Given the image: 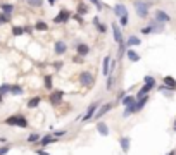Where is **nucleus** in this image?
<instances>
[{
  "mask_svg": "<svg viewBox=\"0 0 176 155\" xmlns=\"http://www.w3.org/2000/svg\"><path fill=\"white\" fill-rule=\"evenodd\" d=\"M133 7H135V12L140 19H147L149 17V11H150V2H145V0H135L133 2Z\"/></svg>",
  "mask_w": 176,
  "mask_h": 155,
  "instance_id": "nucleus-1",
  "label": "nucleus"
},
{
  "mask_svg": "<svg viewBox=\"0 0 176 155\" xmlns=\"http://www.w3.org/2000/svg\"><path fill=\"white\" fill-rule=\"evenodd\" d=\"M7 126H17V128H28V119L24 115H9L4 121Z\"/></svg>",
  "mask_w": 176,
  "mask_h": 155,
  "instance_id": "nucleus-2",
  "label": "nucleus"
},
{
  "mask_svg": "<svg viewBox=\"0 0 176 155\" xmlns=\"http://www.w3.org/2000/svg\"><path fill=\"white\" fill-rule=\"evenodd\" d=\"M79 83H81L83 86H86V88H92V86L95 85V76L90 71H83V73L79 74Z\"/></svg>",
  "mask_w": 176,
  "mask_h": 155,
  "instance_id": "nucleus-3",
  "label": "nucleus"
},
{
  "mask_svg": "<svg viewBox=\"0 0 176 155\" xmlns=\"http://www.w3.org/2000/svg\"><path fill=\"white\" fill-rule=\"evenodd\" d=\"M98 107H100V102H92L90 105H88V109H86V112H85V114H83L79 119H83V122L90 121V119L95 115V112H97Z\"/></svg>",
  "mask_w": 176,
  "mask_h": 155,
  "instance_id": "nucleus-4",
  "label": "nucleus"
},
{
  "mask_svg": "<svg viewBox=\"0 0 176 155\" xmlns=\"http://www.w3.org/2000/svg\"><path fill=\"white\" fill-rule=\"evenodd\" d=\"M112 109H114V103H112V102H107V103H104V105H100V107L97 109V112H95L93 119H95V121H100V119L104 117V115L107 114L109 110H112Z\"/></svg>",
  "mask_w": 176,
  "mask_h": 155,
  "instance_id": "nucleus-5",
  "label": "nucleus"
},
{
  "mask_svg": "<svg viewBox=\"0 0 176 155\" xmlns=\"http://www.w3.org/2000/svg\"><path fill=\"white\" fill-rule=\"evenodd\" d=\"M69 19H71V12H69L68 9H60L59 14L54 17V24H66Z\"/></svg>",
  "mask_w": 176,
  "mask_h": 155,
  "instance_id": "nucleus-6",
  "label": "nucleus"
},
{
  "mask_svg": "<svg viewBox=\"0 0 176 155\" xmlns=\"http://www.w3.org/2000/svg\"><path fill=\"white\" fill-rule=\"evenodd\" d=\"M154 19H155V21H159V22H162V24H168V22H171V16H169L166 11H162V9L154 11Z\"/></svg>",
  "mask_w": 176,
  "mask_h": 155,
  "instance_id": "nucleus-7",
  "label": "nucleus"
},
{
  "mask_svg": "<svg viewBox=\"0 0 176 155\" xmlns=\"http://www.w3.org/2000/svg\"><path fill=\"white\" fill-rule=\"evenodd\" d=\"M111 30H112V35H114V41H116L117 45H119L121 41H124L123 33H121V28L116 24V22H112V24H111Z\"/></svg>",
  "mask_w": 176,
  "mask_h": 155,
  "instance_id": "nucleus-8",
  "label": "nucleus"
},
{
  "mask_svg": "<svg viewBox=\"0 0 176 155\" xmlns=\"http://www.w3.org/2000/svg\"><path fill=\"white\" fill-rule=\"evenodd\" d=\"M147 26H149L150 33H162V31H164V24H162V22H159V21H155V19H154V21H150Z\"/></svg>",
  "mask_w": 176,
  "mask_h": 155,
  "instance_id": "nucleus-9",
  "label": "nucleus"
},
{
  "mask_svg": "<svg viewBox=\"0 0 176 155\" xmlns=\"http://www.w3.org/2000/svg\"><path fill=\"white\" fill-rule=\"evenodd\" d=\"M54 52H55L57 55H64V54L68 52V45H66V41L57 40V41H55V45H54Z\"/></svg>",
  "mask_w": 176,
  "mask_h": 155,
  "instance_id": "nucleus-10",
  "label": "nucleus"
},
{
  "mask_svg": "<svg viewBox=\"0 0 176 155\" xmlns=\"http://www.w3.org/2000/svg\"><path fill=\"white\" fill-rule=\"evenodd\" d=\"M62 96H64V92H60V90L54 92L52 95H50V103H52V105H59V103L62 102Z\"/></svg>",
  "mask_w": 176,
  "mask_h": 155,
  "instance_id": "nucleus-11",
  "label": "nucleus"
},
{
  "mask_svg": "<svg viewBox=\"0 0 176 155\" xmlns=\"http://www.w3.org/2000/svg\"><path fill=\"white\" fill-rule=\"evenodd\" d=\"M76 54H78L79 57H86L88 54H90V47L86 43H78V47H76Z\"/></svg>",
  "mask_w": 176,
  "mask_h": 155,
  "instance_id": "nucleus-12",
  "label": "nucleus"
},
{
  "mask_svg": "<svg viewBox=\"0 0 176 155\" xmlns=\"http://www.w3.org/2000/svg\"><path fill=\"white\" fill-rule=\"evenodd\" d=\"M114 14L117 16V17H123V16H128V9L124 4H116L114 5Z\"/></svg>",
  "mask_w": 176,
  "mask_h": 155,
  "instance_id": "nucleus-13",
  "label": "nucleus"
},
{
  "mask_svg": "<svg viewBox=\"0 0 176 155\" xmlns=\"http://www.w3.org/2000/svg\"><path fill=\"white\" fill-rule=\"evenodd\" d=\"M97 131L100 136H109V126L105 124L104 121H98L97 122Z\"/></svg>",
  "mask_w": 176,
  "mask_h": 155,
  "instance_id": "nucleus-14",
  "label": "nucleus"
},
{
  "mask_svg": "<svg viewBox=\"0 0 176 155\" xmlns=\"http://www.w3.org/2000/svg\"><path fill=\"white\" fill-rule=\"evenodd\" d=\"M126 47H138L140 43H142V38H138V36H135V35H131V36H128L126 38Z\"/></svg>",
  "mask_w": 176,
  "mask_h": 155,
  "instance_id": "nucleus-15",
  "label": "nucleus"
},
{
  "mask_svg": "<svg viewBox=\"0 0 176 155\" xmlns=\"http://www.w3.org/2000/svg\"><path fill=\"white\" fill-rule=\"evenodd\" d=\"M126 57H128L130 62H138L140 60V54L136 50H133V48H128L126 50Z\"/></svg>",
  "mask_w": 176,
  "mask_h": 155,
  "instance_id": "nucleus-16",
  "label": "nucleus"
},
{
  "mask_svg": "<svg viewBox=\"0 0 176 155\" xmlns=\"http://www.w3.org/2000/svg\"><path fill=\"white\" fill-rule=\"evenodd\" d=\"M55 140H57V138L54 136V134H45L43 138L38 140V143H40L41 147H47V145H50V143H55Z\"/></svg>",
  "mask_w": 176,
  "mask_h": 155,
  "instance_id": "nucleus-17",
  "label": "nucleus"
},
{
  "mask_svg": "<svg viewBox=\"0 0 176 155\" xmlns=\"http://www.w3.org/2000/svg\"><path fill=\"white\" fill-rule=\"evenodd\" d=\"M152 88H154V85H143L142 88L138 90V93H136V98H142V96H145V95H149V92H152Z\"/></svg>",
  "mask_w": 176,
  "mask_h": 155,
  "instance_id": "nucleus-18",
  "label": "nucleus"
},
{
  "mask_svg": "<svg viewBox=\"0 0 176 155\" xmlns=\"http://www.w3.org/2000/svg\"><path fill=\"white\" fill-rule=\"evenodd\" d=\"M135 102H136V96H133V95H124L123 98H121L123 107H130V105H133Z\"/></svg>",
  "mask_w": 176,
  "mask_h": 155,
  "instance_id": "nucleus-19",
  "label": "nucleus"
},
{
  "mask_svg": "<svg viewBox=\"0 0 176 155\" xmlns=\"http://www.w3.org/2000/svg\"><path fill=\"white\" fill-rule=\"evenodd\" d=\"M162 81H164V85L168 86V88H171L173 92H176V79L173 76H164V79H162Z\"/></svg>",
  "mask_w": 176,
  "mask_h": 155,
  "instance_id": "nucleus-20",
  "label": "nucleus"
},
{
  "mask_svg": "<svg viewBox=\"0 0 176 155\" xmlns=\"http://www.w3.org/2000/svg\"><path fill=\"white\" fill-rule=\"evenodd\" d=\"M119 145H121V148H123L124 153L130 152V138H128V136H121L119 138Z\"/></svg>",
  "mask_w": 176,
  "mask_h": 155,
  "instance_id": "nucleus-21",
  "label": "nucleus"
},
{
  "mask_svg": "<svg viewBox=\"0 0 176 155\" xmlns=\"http://www.w3.org/2000/svg\"><path fill=\"white\" fill-rule=\"evenodd\" d=\"M109 69H111V57H104V67H102V73L104 76H109Z\"/></svg>",
  "mask_w": 176,
  "mask_h": 155,
  "instance_id": "nucleus-22",
  "label": "nucleus"
},
{
  "mask_svg": "<svg viewBox=\"0 0 176 155\" xmlns=\"http://www.w3.org/2000/svg\"><path fill=\"white\" fill-rule=\"evenodd\" d=\"M40 102H41L40 96H33L31 100H28V109H36L40 105Z\"/></svg>",
  "mask_w": 176,
  "mask_h": 155,
  "instance_id": "nucleus-23",
  "label": "nucleus"
},
{
  "mask_svg": "<svg viewBox=\"0 0 176 155\" xmlns=\"http://www.w3.org/2000/svg\"><path fill=\"white\" fill-rule=\"evenodd\" d=\"M0 11L4 14H12L14 12V5L12 4H0Z\"/></svg>",
  "mask_w": 176,
  "mask_h": 155,
  "instance_id": "nucleus-24",
  "label": "nucleus"
},
{
  "mask_svg": "<svg viewBox=\"0 0 176 155\" xmlns=\"http://www.w3.org/2000/svg\"><path fill=\"white\" fill-rule=\"evenodd\" d=\"M35 30H38V31H47V30H49V24H47L45 21H36V22H35Z\"/></svg>",
  "mask_w": 176,
  "mask_h": 155,
  "instance_id": "nucleus-25",
  "label": "nucleus"
},
{
  "mask_svg": "<svg viewBox=\"0 0 176 155\" xmlns=\"http://www.w3.org/2000/svg\"><path fill=\"white\" fill-rule=\"evenodd\" d=\"M114 85H116V81H114V76H112V74H109V76H107V81H105V88L111 92V90H114Z\"/></svg>",
  "mask_w": 176,
  "mask_h": 155,
  "instance_id": "nucleus-26",
  "label": "nucleus"
},
{
  "mask_svg": "<svg viewBox=\"0 0 176 155\" xmlns=\"http://www.w3.org/2000/svg\"><path fill=\"white\" fill-rule=\"evenodd\" d=\"M24 90L19 85H11V95H23Z\"/></svg>",
  "mask_w": 176,
  "mask_h": 155,
  "instance_id": "nucleus-27",
  "label": "nucleus"
},
{
  "mask_svg": "<svg viewBox=\"0 0 176 155\" xmlns=\"http://www.w3.org/2000/svg\"><path fill=\"white\" fill-rule=\"evenodd\" d=\"M88 12H90V7H88V5H86V4H79L78 5V14L79 16H85V14H88Z\"/></svg>",
  "mask_w": 176,
  "mask_h": 155,
  "instance_id": "nucleus-28",
  "label": "nucleus"
},
{
  "mask_svg": "<svg viewBox=\"0 0 176 155\" xmlns=\"http://www.w3.org/2000/svg\"><path fill=\"white\" fill-rule=\"evenodd\" d=\"M26 4L30 7H41L43 5V0H26Z\"/></svg>",
  "mask_w": 176,
  "mask_h": 155,
  "instance_id": "nucleus-29",
  "label": "nucleus"
},
{
  "mask_svg": "<svg viewBox=\"0 0 176 155\" xmlns=\"http://www.w3.org/2000/svg\"><path fill=\"white\" fill-rule=\"evenodd\" d=\"M23 33H24L23 26H14V28H12V35H14V36H21Z\"/></svg>",
  "mask_w": 176,
  "mask_h": 155,
  "instance_id": "nucleus-30",
  "label": "nucleus"
},
{
  "mask_svg": "<svg viewBox=\"0 0 176 155\" xmlns=\"http://www.w3.org/2000/svg\"><path fill=\"white\" fill-rule=\"evenodd\" d=\"M7 22H11V14L0 12V24H7Z\"/></svg>",
  "mask_w": 176,
  "mask_h": 155,
  "instance_id": "nucleus-31",
  "label": "nucleus"
},
{
  "mask_svg": "<svg viewBox=\"0 0 176 155\" xmlns=\"http://www.w3.org/2000/svg\"><path fill=\"white\" fill-rule=\"evenodd\" d=\"M41 138V134H38V133H31L30 136H28V143H36L38 140Z\"/></svg>",
  "mask_w": 176,
  "mask_h": 155,
  "instance_id": "nucleus-32",
  "label": "nucleus"
},
{
  "mask_svg": "<svg viewBox=\"0 0 176 155\" xmlns=\"http://www.w3.org/2000/svg\"><path fill=\"white\" fill-rule=\"evenodd\" d=\"M11 93V85H2L0 86V95H7Z\"/></svg>",
  "mask_w": 176,
  "mask_h": 155,
  "instance_id": "nucleus-33",
  "label": "nucleus"
},
{
  "mask_svg": "<svg viewBox=\"0 0 176 155\" xmlns=\"http://www.w3.org/2000/svg\"><path fill=\"white\" fill-rule=\"evenodd\" d=\"M95 28H97L100 33H107V26H105L104 22H97V24H95Z\"/></svg>",
  "mask_w": 176,
  "mask_h": 155,
  "instance_id": "nucleus-34",
  "label": "nucleus"
},
{
  "mask_svg": "<svg viewBox=\"0 0 176 155\" xmlns=\"http://www.w3.org/2000/svg\"><path fill=\"white\" fill-rule=\"evenodd\" d=\"M52 76H45V88L47 90H52Z\"/></svg>",
  "mask_w": 176,
  "mask_h": 155,
  "instance_id": "nucleus-35",
  "label": "nucleus"
},
{
  "mask_svg": "<svg viewBox=\"0 0 176 155\" xmlns=\"http://www.w3.org/2000/svg\"><path fill=\"white\" fill-rule=\"evenodd\" d=\"M90 2L95 5V7H97V11H102V9H104V4H102V0H90Z\"/></svg>",
  "mask_w": 176,
  "mask_h": 155,
  "instance_id": "nucleus-36",
  "label": "nucleus"
},
{
  "mask_svg": "<svg viewBox=\"0 0 176 155\" xmlns=\"http://www.w3.org/2000/svg\"><path fill=\"white\" fill-rule=\"evenodd\" d=\"M143 83H147V85H154V86H155V79H154V76H145V78H143Z\"/></svg>",
  "mask_w": 176,
  "mask_h": 155,
  "instance_id": "nucleus-37",
  "label": "nucleus"
},
{
  "mask_svg": "<svg viewBox=\"0 0 176 155\" xmlns=\"http://www.w3.org/2000/svg\"><path fill=\"white\" fill-rule=\"evenodd\" d=\"M128 22H130V21H128V16H123V17H119V24L123 26V28H126Z\"/></svg>",
  "mask_w": 176,
  "mask_h": 155,
  "instance_id": "nucleus-38",
  "label": "nucleus"
},
{
  "mask_svg": "<svg viewBox=\"0 0 176 155\" xmlns=\"http://www.w3.org/2000/svg\"><path fill=\"white\" fill-rule=\"evenodd\" d=\"M9 152H11V147H9V145L0 147V155H5V153H9Z\"/></svg>",
  "mask_w": 176,
  "mask_h": 155,
  "instance_id": "nucleus-39",
  "label": "nucleus"
},
{
  "mask_svg": "<svg viewBox=\"0 0 176 155\" xmlns=\"http://www.w3.org/2000/svg\"><path fill=\"white\" fill-rule=\"evenodd\" d=\"M52 66H54V69H55V71H59V69H60V67H62V66H64V64H62V62H54V64H52Z\"/></svg>",
  "mask_w": 176,
  "mask_h": 155,
  "instance_id": "nucleus-40",
  "label": "nucleus"
},
{
  "mask_svg": "<svg viewBox=\"0 0 176 155\" xmlns=\"http://www.w3.org/2000/svg\"><path fill=\"white\" fill-rule=\"evenodd\" d=\"M64 134H66V131H55V133H54V136L60 138V136H64Z\"/></svg>",
  "mask_w": 176,
  "mask_h": 155,
  "instance_id": "nucleus-41",
  "label": "nucleus"
},
{
  "mask_svg": "<svg viewBox=\"0 0 176 155\" xmlns=\"http://www.w3.org/2000/svg\"><path fill=\"white\" fill-rule=\"evenodd\" d=\"M33 31V28L31 26H24V33H31Z\"/></svg>",
  "mask_w": 176,
  "mask_h": 155,
  "instance_id": "nucleus-42",
  "label": "nucleus"
},
{
  "mask_svg": "<svg viewBox=\"0 0 176 155\" xmlns=\"http://www.w3.org/2000/svg\"><path fill=\"white\" fill-rule=\"evenodd\" d=\"M74 19L79 22V24H83V19H81V16H79V14H78V16H74Z\"/></svg>",
  "mask_w": 176,
  "mask_h": 155,
  "instance_id": "nucleus-43",
  "label": "nucleus"
},
{
  "mask_svg": "<svg viewBox=\"0 0 176 155\" xmlns=\"http://www.w3.org/2000/svg\"><path fill=\"white\" fill-rule=\"evenodd\" d=\"M36 153H38V155H49V152H45V150H36Z\"/></svg>",
  "mask_w": 176,
  "mask_h": 155,
  "instance_id": "nucleus-44",
  "label": "nucleus"
},
{
  "mask_svg": "<svg viewBox=\"0 0 176 155\" xmlns=\"http://www.w3.org/2000/svg\"><path fill=\"white\" fill-rule=\"evenodd\" d=\"M168 155H176V150H174V148H173V150H171V152H169V153H168Z\"/></svg>",
  "mask_w": 176,
  "mask_h": 155,
  "instance_id": "nucleus-45",
  "label": "nucleus"
},
{
  "mask_svg": "<svg viewBox=\"0 0 176 155\" xmlns=\"http://www.w3.org/2000/svg\"><path fill=\"white\" fill-rule=\"evenodd\" d=\"M55 2H57V0H49V4H50V5H55Z\"/></svg>",
  "mask_w": 176,
  "mask_h": 155,
  "instance_id": "nucleus-46",
  "label": "nucleus"
},
{
  "mask_svg": "<svg viewBox=\"0 0 176 155\" xmlns=\"http://www.w3.org/2000/svg\"><path fill=\"white\" fill-rule=\"evenodd\" d=\"M4 103V95H0V105Z\"/></svg>",
  "mask_w": 176,
  "mask_h": 155,
  "instance_id": "nucleus-47",
  "label": "nucleus"
},
{
  "mask_svg": "<svg viewBox=\"0 0 176 155\" xmlns=\"http://www.w3.org/2000/svg\"><path fill=\"white\" fill-rule=\"evenodd\" d=\"M173 129H174V131H176V121H174V124H173Z\"/></svg>",
  "mask_w": 176,
  "mask_h": 155,
  "instance_id": "nucleus-48",
  "label": "nucleus"
}]
</instances>
